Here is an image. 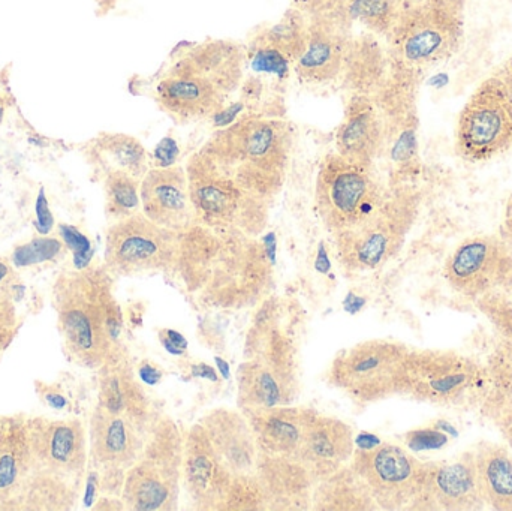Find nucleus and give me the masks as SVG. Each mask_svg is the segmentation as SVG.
<instances>
[{
	"instance_id": "f257e3e1",
	"label": "nucleus",
	"mask_w": 512,
	"mask_h": 511,
	"mask_svg": "<svg viewBox=\"0 0 512 511\" xmlns=\"http://www.w3.org/2000/svg\"><path fill=\"white\" fill-rule=\"evenodd\" d=\"M255 236L195 224L182 234L176 269L189 293L219 308H243L271 285V263Z\"/></svg>"
},
{
	"instance_id": "f03ea898",
	"label": "nucleus",
	"mask_w": 512,
	"mask_h": 511,
	"mask_svg": "<svg viewBox=\"0 0 512 511\" xmlns=\"http://www.w3.org/2000/svg\"><path fill=\"white\" fill-rule=\"evenodd\" d=\"M53 294L57 323L75 362L101 369L120 359L122 314L108 270L89 266L63 273Z\"/></svg>"
},
{
	"instance_id": "7ed1b4c3",
	"label": "nucleus",
	"mask_w": 512,
	"mask_h": 511,
	"mask_svg": "<svg viewBox=\"0 0 512 511\" xmlns=\"http://www.w3.org/2000/svg\"><path fill=\"white\" fill-rule=\"evenodd\" d=\"M200 152L249 194L270 204L285 180L291 135L280 120L242 117L216 132Z\"/></svg>"
},
{
	"instance_id": "20e7f679",
	"label": "nucleus",
	"mask_w": 512,
	"mask_h": 511,
	"mask_svg": "<svg viewBox=\"0 0 512 511\" xmlns=\"http://www.w3.org/2000/svg\"><path fill=\"white\" fill-rule=\"evenodd\" d=\"M465 6V0H405L387 36L394 59L426 68L453 56L465 36Z\"/></svg>"
},
{
	"instance_id": "39448f33",
	"label": "nucleus",
	"mask_w": 512,
	"mask_h": 511,
	"mask_svg": "<svg viewBox=\"0 0 512 511\" xmlns=\"http://www.w3.org/2000/svg\"><path fill=\"white\" fill-rule=\"evenodd\" d=\"M487 390L484 362L450 348H412L405 396L442 408H480Z\"/></svg>"
},
{
	"instance_id": "423d86ee",
	"label": "nucleus",
	"mask_w": 512,
	"mask_h": 511,
	"mask_svg": "<svg viewBox=\"0 0 512 511\" xmlns=\"http://www.w3.org/2000/svg\"><path fill=\"white\" fill-rule=\"evenodd\" d=\"M411 347L391 339H372L337 354L328 371L331 386L358 404L405 396Z\"/></svg>"
},
{
	"instance_id": "0eeeda50",
	"label": "nucleus",
	"mask_w": 512,
	"mask_h": 511,
	"mask_svg": "<svg viewBox=\"0 0 512 511\" xmlns=\"http://www.w3.org/2000/svg\"><path fill=\"white\" fill-rule=\"evenodd\" d=\"M186 174L197 224L249 236H256L265 227L270 204L237 185L206 155L195 153Z\"/></svg>"
},
{
	"instance_id": "6e6552de",
	"label": "nucleus",
	"mask_w": 512,
	"mask_h": 511,
	"mask_svg": "<svg viewBox=\"0 0 512 511\" xmlns=\"http://www.w3.org/2000/svg\"><path fill=\"white\" fill-rule=\"evenodd\" d=\"M387 195V189L373 176L372 165L351 161L339 153L324 159L316 177V210L333 236L363 224Z\"/></svg>"
},
{
	"instance_id": "1a4fd4ad",
	"label": "nucleus",
	"mask_w": 512,
	"mask_h": 511,
	"mask_svg": "<svg viewBox=\"0 0 512 511\" xmlns=\"http://www.w3.org/2000/svg\"><path fill=\"white\" fill-rule=\"evenodd\" d=\"M183 441L171 420H158L138 461L123 482V503L132 510H171L183 479Z\"/></svg>"
},
{
	"instance_id": "9d476101",
	"label": "nucleus",
	"mask_w": 512,
	"mask_h": 511,
	"mask_svg": "<svg viewBox=\"0 0 512 511\" xmlns=\"http://www.w3.org/2000/svg\"><path fill=\"white\" fill-rule=\"evenodd\" d=\"M417 213L414 191L388 192L382 206L363 224L334 236L340 263L351 272L378 269L400 251Z\"/></svg>"
},
{
	"instance_id": "9b49d317",
	"label": "nucleus",
	"mask_w": 512,
	"mask_h": 511,
	"mask_svg": "<svg viewBox=\"0 0 512 511\" xmlns=\"http://www.w3.org/2000/svg\"><path fill=\"white\" fill-rule=\"evenodd\" d=\"M265 324L256 332L252 359L239 369V402L245 411L288 405L297 386L291 341Z\"/></svg>"
},
{
	"instance_id": "f8f14e48",
	"label": "nucleus",
	"mask_w": 512,
	"mask_h": 511,
	"mask_svg": "<svg viewBox=\"0 0 512 511\" xmlns=\"http://www.w3.org/2000/svg\"><path fill=\"white\" fill-rule=\"evenodd\" d=\"M459 155L469 162L498 158L512 147V92L502 77L484 81L460 113Z\"/></svg>"
},
{
	"instance_id": "ddd939ff",
	"label": "nucleus",
	"mask_w": 512,
	"mask_h": 511,
	"mask_svg": "<svg viewBox=\"0 0 512 511\" xmlns=\"http://www.w3.org/2000/svg\"><path fill=\"white\" fill-rule=\"evenodd\" d=\"M182 234L134 213L111 225L105 240V264L114 275L134 276L176 267Z\"/></svg>"
},
{
	"instance_id": "4468645a",
	"label": "nucleus",
	"mask_w": 512,
	"mask_h": 511,
	"mask_svg": "<svg viewBox=\"0 0 512 511\" xmlns=\"http://www.w3.org/2000/svg\"><path fill=\"white\" fill-rule=\"evenodd\" d=\"M351 467L363 480L382 510H411L418 491L424 462L396 444L379 443L373 449H358Z\"/></svg>"
},
{
	"instance_id": "2eb2a0df",
	"label": "nucleus",
	"mask_w": 512,
	"mask_h": 511,
	"mask_svg": "<svg viewBox=\"0 0 512 511\" xmlns=\"http://www.w3.org/2000/svg\"><path fill=\"white\" fill-rule=\"evenodd\" d=\"M445 281L454 293L477 300L512 279V246L498 236L463 240L448 257Z\"/></svg>"
},
{
	"instance_id": "dca6fc26",
	"label": "nucleus",
	"mask_w": 512,
	"mask_h": 511,
	"mask_svg": "<svg viewBox=\"0 0 512 511\" xmlns=\"http://www.w3.org/2000/svg\"><path fill=\"white\" fill-rule=\"evenodd\" d=\"M183 482L195 506L227 509L236 479L201 423L189 431L183 446Z\"/></svg>"
},
{
	"instance_id": "f3484780",
	"label": "nucleus",
	"mask_w": 512,
	"mask_h": 511,
	"mask_svg": "<svg viewBox=\"0 0 512 511\" xmlns=\"http://www.w3.org/2000/svg\"><path fill=\"white\" fill-rule=\"evenodd\" d=\"M414 511L486 510L475 482L471 452L453 461L424 462Z\"/></svg>"
},
{
	"instance_id": "a211bd4d",
	"label": "nucleus",
	"mask_w": 512,
	"mask_h": 511,
	"mask_svg": "<svg viewBox=\"0 0 512 511\" xmlns=\"http://www.w3.org/2000/svg\"><path fill=\"white\" fill-rule=\"evenodd\" d=\"M143 213L161 227L183 234L197 224L188 174L180 167L153 168L140 188Z\"/></svg>"
},
{
	"instance_id": "6ab92c4d",
	"label": "nucleus",
	"mask_w": 512,
	"mask_h": 511,
	"mask_svg": "<svg viewBox=\"0 0 512 511\" xmlns=\"http://www.w3.org/2000/svg\"><path fill=\"white\" fill-rule=\"evenodd\" d=\"M38 470L29 422L0 417V509H23Z\"/></svg>"
},
{
	"instance_id": "aec40b11",
	"label": "nucleus",
	"mask_w": 512,
	"mask_h": 511,
	"mask_svg": "<svg viewBox=\"0 0 512 511\" xmlns=\"http://www.w3.org/2000/svg\"><path fill=\"white\" fill-rule=\"evenodd\" d=\"M147 429L149 422L98 405L90 422L93 459L108 470H129L146 446Z\"/></svg>"
},
{
	"instance_id": "412c9836",
	"label": "nucleus",
	"mask_w": 512,
	"mask_h": 511,
	"mask_svg": "<svg viewBox=\"0 0 512 511\" xmlns=\"http://www.w3.org/2000/svg\"><path fill=\"white\" fill-rule=\"evenodd\" d=\"M29 426L33 453L42 470L59 477L75 476L83 471L87 444L80 422L36 419Z\"/></svg>"
},
{
	"instance_id": "4be33fe9",
	"label": "nucleus",
	"mask_w": 512,
	"mask_h": 511,
	"mask_svg": "<svg viewBox=\"0 0 512 511\" xmlns=\"http://www.w3.org/2000/svg\"><path fill=\"white\" fill-rule=\"evenodd\" d=\"M351 42L348 24L334 18L310 17L306 50L295 62V71L306 83L336 80L345 72Z\"/></svg>"
},
{
	"instance_id": "5701e85b",
	"label": "nucleus",
	"mask_w": 512,
	"mask_h": 511,
	"mask_svg": "<svg viewBox=\"0 0 512 511\" xmlns=\"http://www.w3.org/2000/svg\"><path fill=\"white\" fill-rule=\"evenodd\" d=\"M355 440L346 423L316 413L307 428L295 461L313 480L327 479L354 455Z\"/></svg>"
},
{
	"instance_id": "b1692460",
	"label": "nucleus",
	"mask_w": 512,
	"mask_h": 511,
	"mask_svg": "<svg viewBox=\"0 0 512 511\" xmlns=\"http://www.w3.org/2000/svg\"><path fill=\"white\" fill-rule=\"evenodd\" d=\"M245 53L239 45L228 41L204 42L186 50L171 65L168 75H189L204 78L224 93H231L243 75Z\"/></svg>"
},
{
	"instance_id": "393cba45",
	"label": "nucleus",
	"mask_w": 512,
	"mask_h": 511,
	"mask_svg": "<svg viewBox=\"0 0 512 511\" xmlns=\"http://www.w3.org/2000/svg\"><path fill=\"white\" fill-rule=\"evenodd\" d=\"M234 479L256 476L259 447L249 422L239 414L218 410L201 422Z\"/></svg>"
},
{
	"instance_id": "a878e982",
	"label": "nucleus",
	"mask_w": 512,
	"mask_h": 511,
	"mask_svg": "<svg viewBox=\"0 0 512 511\" xmlns=\"http://www.w3.org/2000/svg\"><path fill=\"white\" fill-rule=\"evenodd\" d=\"M227 96L210 81L189 75H167L156 86L162 110L180 122L215 116L225 107Z\"/></svg>"
},
{
	"instance_id": "bb28decb",
	"label": "nucleus",
	"mask_w": 512,
	"mask_h": 511,
	"mask_svg": "<svg viewBox=\"0 0 512 511\" xmlns=\"http://www.w3.org/2000/svg\"><path fill=\"white\" fill-rule=\"evenodd\" d=\"M316 411L283 407L246 411L261 452L295 459Z\"/></svg>"
},
{
	"instance_id": "cd10ccee",
	"label": "nucleus",
	"mask_w": 512,
	"mask_h": 511,
	"mask_svg": "<svg viewBox=\"0 0 512 511\" xmlns=\"http://www.w3.org/2000/svg\"><path fill=\"white\" fill-rule=\"evenodd\" d=\"M385 126L378 108L369 96L361 95L351 102L345 122L337 132V153L372 165L385 143Z\"/></svg>"
},
{
	"instance_id": "c85d7f7f",
	"label": "nucleus",
	"mask_w": 512,
	"mask_h": 511,
	"mask_svg": "<svg viewBox=\"0 0 512 511\" xmlns=\"http://www.w3.org/2000/svg\"><path fill=\"white\" fill-rule=\"evenodd\" d=\"M475 482L486 509L512 511V450L507 443L484 440L469 449Z\"/></svg>"
},
{
	"instance_id": "c756f323",
	"label": "nucleus",
	"mask_w": 512,
	"mask_h": 511,
	"mask_svg": "<svg viewBox=\"0 0 512 511\" xmlns=\"http://www.w3.org/2000/svg\"><path fill=\"white\" fill-rule=\"evenodd\" d=\"M487 390L481 416L504 431L512 423V338H501L487 357Z\"/></svg>"
},
{
	"instance_id": "7c9ffc66",
	"label": "nucleus",
	"mask_w": 512,
	"mask_h": 511,
	"mask_svg": "<svg viewBox=\"0 0 512 511\" xmlns=\"http://www.w3.org/2000/svg\"><path fill=\"white\" fill-rule=\"evenodd\" d=\"M101 371L99 405L111 413L128 414L149 422V402L125 360H116Z\"/></svg>"
},
{
	"instance_id": "2f4dec72",
	"label": "nucleus",
	"mask_w": 512,
	"mask_h": 511,
	"mask_svg": "<svg viewBox=\"0 0 512 511\" xmlns=\"http://www.w3.org/2000/svg\"><path fill=\"white\" fill-rule=\"evenodd\" d=\"M313 504L318 510H378L367 486L354 468H340L315 491Z\"/></svg>"
},
{
	"instance_id": "473e14b6",
	"label": "nucleus",
	"mask_w": 512,
	"mask_h": 511,
	"mask_svg": "<svg viewBox=\"0 0 512 511\" xmlns=\"http://www.w3.org/2000/svg\"><path fill=\"white\" fill-rule=\"evenodd\" d=\"M405 0H340V17L348 26L354 21L387 38L402 12Z\"/></svg>"
},
{
	"instance_id": "72a5a7b5",
	"label": "nucleus",
	"mask_w": 512,
	"mask_h": 511,
	"mask_svg": "<svg viewBox=\"0 0 512 511\" xmlns=\"http://www.w3.org/2000/svg\"><path fill=\"white\" fill-rule=\"evenodd\" d=\"M96 150L107 164L113 165V170L126 171L138 179L149 171L146 149L131 135H105L96 141Z\"/></svg>"
},
{
	"instance_id": "f704fd0d",
	"label": "nucleus",
	"mask_w": 512,
	"mask_h": 511,
	"mask_svg": "<svg viewBox=\"0 0 512 511\" xmlns=\"http://www.w3.org/2000/svg\"><path fill=\"white\" fill-rule=\"evenodd\" d=\"M105 194H107V213L116 221L138 213V207L141 204L138 177L122 170L108 171Z\"/></svg>"
},
{
	"instance_id": "c9c22d12",
	"label": "nucleus",
	"mask_w": 512,
	"mask_h": 511,
	"mask_svg": "<svg viewBox=\"0 0 512 511\" xmlns=\"http://www.w3.org/2000/svg\"><path fill=\"white\" fill-rule=\"evenodd\" d=\"M472 303L501 338H512V279Z\"/></svg>"
},
{
	"instance_id": "e433bc0d",
	"label": "nucleus",
	"mask_w": 512,
	"mask_h": 511,
	"mask_svg": "<svg viewBox=\"0 0 512 511\" xmlns=\"http://www.w3.org/2000/svg\"><path fill=\"white\" fill-rule=\"evenodd\" d=\"M249 57L252 69L258 74L276 75L279 78H285L289 74L291 60L270 45L252 39Z\"/></svg>"
},
{
	"instance_id": "4c0bfd02",
	"label": "nucleus",
	"mask_w": 512,
	"mask_h": 511,
	"mask_svg": "<svg viewBox=\"0 0 512 511\" xmlns=\"http://www.w3.org/2000/svg\"><path fill=\"white\" fill-rule=\"evenodd\" d=\"M63 243L50 237H42L15 248L12 263L17 267H30L54 260L62 252Z\"/></svg>"
},
{
	"instance_id": "58836bf2",
	"label": "nucleus",
	"mask_w": 512,
	"mask_h": 511,
	"mask_svg": "<svg viewBox=\"0 0 512 511\" xmlns=\"http://www.w3.org/2000/svg\"><path fill=\"white\" fill-rule=\"evenodd\" d=\"M60 236H62L63 243L71 249L74 255L75 269H86L89 267L90 261L93 257V248L87 236H84L80 230L72 227V225H60Z\"/></svg>"
},
{
	"instance_id": "ea45409f",
	"label": "nucleus",
	"mask_w": 512,
	"mask_h": 511,
	"mask_svg": "<svg viewBox=\"0 0 512 511\" xmlns=\"http://www.w3.org/2000/svg\"><path fill=\"white\" fill-rule=\"evenodd\" d=\"M18 320L8 285L0 287V356L11 344L17 332Z\"/></svg>"
},
{
	"instance_id": "a19ab883",
	"label": "nucleus",
	"mask_w": 512,
	"mask_h": 511,
	"mask_svg": "<svg viewBox=\"0 0 512 511\" xmlns=\"http://www.w3.org/2000/svg\"><path fill=\"white\" fill-rule=\"evenodd\" d=\"M406 444L414 452L441 449L448 443L447 434L441 428H424L408 432L405 435Z\"/></svg>"
},
{
	"instance_id": "79ce46f5",
	"label": "nucleus",
	"mask_w": 512,
	"mask_h": 511,
	"mask_svg": "<svg viewBox=\"0 0 512 511\" xmlns=\"http://www.w3.org/2000/svg\"><path fill=\"white\" fill-rule=\"evenodd\" d=\"M179 146L176 140L171 137L162 138L158 146L155 147L153 152V159H155V168H168L174 167L177 158H179Z\"/></svg>"
},
{
	"instance_id": "37998d69",
	"label": "nucleus",
	"mask_w": 512,
	"mask_h": 511,
	"mask_svg": "<svg viewBox=\"0 0 512 511\" xmlns=\"http://www.w3.org/2000/svg\"><path fill=\"white\" fill-rule=\"evenodd\" d=\"M35 228L39 234H48L53 230L54 218L48 206L47 197H45L44 188L39 189L38 198L35 201Z\"/></svg>"
},
{
	"instance_id": "c03bdc74",
	"label": "nucleus",
	"mask_w": 512,
	"mask_h": 511,
	"mask_svg": "<svg viewBox=\"0 0 512 511\" xmlns=\"http://www.w3.org/2000/svg\"><path fill=\"white\" fill-rule=\"evenodd\" d=\"M159 336H161L162 345H164L171 354L179 356V354L185 353L188 342H186L185 336L180 335L176 330H162Z\"/></svg>"
},
{
	"instance_id": "a18cd8bd",
	"label": "nucleus",
	"mask_w": 512,
	"mask_h": 511,
	"mask_svg": "<svg viewBox=\"0 0 512 511\" xmlns=\"http://www.w3.org/2000/svg\"><path fill=\"white\" fill-rule=\"evenodd\" d=\"M243 107H245V105L240 104V102H236V104L230 105V107L225 105L221 111H218V113L213 116L215 125L221 129L227 128V126H230L231 123L236 122L237 116L242 113Z\"/></svg>"
},
{
	"instance_id": "49530a36",
	"label": "nucleus",
	"mask_w": 512,
	"mask_h": 511,
	"mask_svg": "<svg viewBox=\"0 0 512 511\" xmlns=\"http://www.w3.org/2000/svg\"><path fill=\"white\" fill-rule=\"evenodd\" d=\"M140 377L144 383L150 384V386H155V384H158L159 380H161L162 374L158 369L153 368L152 365L146 363V365H143L140 368Z\"/></svg>"
},
{
	"instance_id": "de8ad7c7",
	"label": "nucleus",
	"mask_w": 512,
	"mask_h": 511,
	"mask_svg": "<svg viewBox=\"0 0 512 511\" xmlns=\"http://www.w3.org/2000/svg\"><path fill=\"white\" fill-rule=\"evenodd\" d=\"M315 267L318 272L327 273L330 270V258H328L327 249L324 243H321L318 248V255H316Z\"/></svg>"
},
{
	"instance_id": "09e8293b",
	"label": "nucleus",
	"mask_w": 512,
	"mask_h": 511,
	"mask_svg": "<svg viewBox=\"0 0 512 511\" xmlns=\"http://www.w3.org/2000/svg\"><path fill=\"white\" fill-rule=\"evenodd\" d=\"M45 402H47L50 407H53L54 410H62V408L66 407L65 396L59 395V393L54 392V390L47 389V392L44 393Z\"/></svg>"
},
{
	"instance_id": "8fccbe9b",
	"label": "nucleus",
	"mask_w": 512,
	"mask_h": 511,
	"mask_svg": "<svg viewBox=\"0 0 512 511\" xmlns=\"http://www.w3.org/2000/svg\"><path fill=\"white\" fill-rule=\"evenodd\" d=\"M379 443H381L379 438H376L375 435L372 434H361L355 438V446H357L358 449H373V447L378 446Z\"/></svg>"
},
{
	"instance_id": "3c124183",
	"label": "nucleus",
	"mask_w": 512,
	"mask_h": 511,
	"mask_svg": "<svg viewBox=\"0 0 512 511\" xmlns=\"http://www.w3.org/2000/svg\"><path fill=\"white\" fill-rule=\"evenodd\" d=\"M504 231L507 234L508 242L512 243V195L508 198L504 210Z\"/></svg>"
},
{
	"instance_id": "603ef678",
	"label": "nucleus",
	"mask_w": 512,
	"mask_h": 511,
	"mask_svg": "<svg viewBox=\"0 0 512 511\" xmlns=\"http://www.w3.org/2000/svg\"><path fill=\"white\" fill-rule=\"evenodd\" d=\"M262 245H264L265 254L270 258L271 263L274 264V260H276V237H274V234H267Z\"/></svg>"
},
{
	"instance_id": "864d4df0",
	"label": "nucleus",
	"mask_w": 512,
	"mask_h": 511,
	"mask_svg": "<svg viewBox=\"0 0 512 511\" xmlns=\"http://www.w3.org/2000/svg\"><path fill=\"white\" fill-rule=\"evenodd\" d=\"M195 375H198V377L203 378H209V380L216 381L218 380V377H216V372L213 371L210 366L207 365H198L197 368H195Z\"/></svg>"
},
{
	"instance_id": "5fc2aeb1",
	"label": "nucleus",
	"mask_w": 512,
	"mask_h": 511,
	"mask_svg": "<svg viewBox=\"0 0 512 511\" xmlns=\"http://www.w3.org/2000/svg\"><path fill=\"white\" fill-rule=\"evenodd\" d=\"M364 305L363 299H357V297L352 294L349 296V299L345 302V308L348 309L351 314H355V312L360 311L361 306Z\"/></svg>"
},
{
	"instance_id": "6e6d98bb",
	"label": "nucleus",
	"mask_w": 512,
	"mask_h": 511,
	"mask_svg": "<svg viewBox=\"0 0 512 511\" xmlns=\"http://www.w3.org/2000/svg\"><path fill=\"white\" fill-rule=\"evenodd\" d=\"M12 269L6 261L0 260V287L6 285L5 282L11 279Z\"/></svg>"
},
{
	"instance_id": "4d7b16f0",
	"label": "nucleus",
	"mask_w": 512,
	"mask_h": 511,
	"mask_svg": "<svg viewBox=\"0 0 512 511\" xmlns=\"http://www.w3.org/2000/svg\"><path fill=\"white\" fill-rule=\"evenodd\" d=\"M501 77L507 81L508 87H510L512 92V59L508 63L507 68H505L504 75H501Z\"/></svg>"
},
{
	"instance_id": "13d9d810",
	"label": "nucleus",
	"mask_w": 512,
	"mask_h": 511,
	"mask_svg": "<svg viewBox=\"0 0 512 511\" xmlns=\"http://www.w3.org/2000/svg\"><path fill=\"white\" fill-rule=\"evenodd\" d=\"M502 432V437H504L505 443L508 444V446L511 447L512 450V423L508 428H505Z\"/></svg>"
},
{
	"instance_id": "bf43d9fd",
	"label": "nucleus",
	"mask_w": 512,
	"mask_h": 511,
	"mask_svg": "<svg viewBox=\"0 0 512 511\" xmlns=\"http://www.w3.org/2000/svg\"><path fill=\"white\" fill-rule=\"evenodd\" d=\"M216 362H218L219 369H221L222 374H224V377H228V372H230V368H228L227 363L224 362L222 359H216Z\"/></svg>"
},
{
	"instance_id": "052dcab7",
	"label": "nucleus",
	"mask_w": 512,
	"mask_h": 511,
	"mask_svg": "<svg viewBox=\"0 0 512 511\" xmlns=\"http://www.w3.org/2000/svg\"><path fill=\"white\" fill-rule=\"evenodd\" d=\"M3 119V108L2 105H0V122H2Z\"/></svg>"
}]
</instances>
